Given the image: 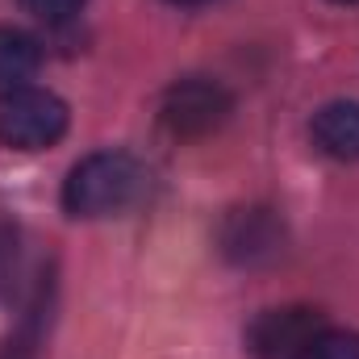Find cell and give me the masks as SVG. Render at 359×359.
<instances>
[{"label":"cell","instance_id":"9","mask_svg":"<svg viewBox=\"0 0 359 359\" xmlns=\"http://www.w3.org/2000/svg\"><path fill=\"white\" fill-rule=\"evenodd\" d=\"M297 359H359V334L326 326V330L313 334V343H309Z\"/></svg>","mask_w":359,"mask_h":359},{"label":"cell","instance_id":"11","mask_svg":"<svg viewBox=\"0 0 359 359\" xmlns=\"http://www.w3.org/2000/svg\"><path fill=\"white\" fill-rule=\"evenodd\" d=\"M172 4H209V0H172Z\"/></svg>","mask_w":359,"mask_h":359},{"label":"cell","instance_id":"5","mask_svg":"<svg viewBox=\"0 0 359 359\" xmlns=\"http://www.w3.org/2000/svg\"><path fill=\"white\" fill-rule=\"evenodd\" d=\"M222 255L230 264L255 268V264H271L284 251V222L271 209H234L222 222Z\"/></svg>","mask_w":359,"mask_h":359},{"label":"cell","instance_id":"12","mask_svg":"<svg viewBox=\"0 0 359 359\" xmlns=\"http://www.w3.org/2000/svg\"><path fill=\"white\" fill-rule=\"evenodd\" d=\"M339 4H359V0H339Z\"/></svg>","mask_w":359,"mask_h":359},{"label":"cell","instance_id":"1","mask_svg":"<svg viewBox=\"0 0 359 359\" xmlns=\"http://www.w3.org/2000/svg\"><path fill=\"white\" fill-rule=\"evenodd\" d=\"M147 192V168L130 151H96L63 180V209L72 217H113L138 205Z\"/></svg>","mask_w":359,"mask_h":359},{"label":"cell","instance_id":"3","mask_svg":"<svg viewBox=\"0 0 359 359\" xmlns=\"http://www.w3.org/2000/svg\"><path fill=\"white\" fill-rule=\"evenodd\" d=\"M234 113V96L222 88L217 80H201L188 76L176 80L159 100V121L172 138H205L217 134Z\"/></svg>","mask_w":359,"mask_h":359},{"label":"cell","instance_id":"4","mask_svg":"<svg viewBox=\"0 0 359 359\" xmlns=\"http://www.w3.org/2000/svg\"><path fill=\"white\" fill-rule=\"evenodd\" d=\"M326 330V318L309 305H284V309H268L251 322L247 330V347L255 359H297L313 334Z\"/></svg>","mask_w":359,"mask_h":359},{"label":"cell","instance_id":"8","mask_svg":"<svg viewBox=\"0 0 359 359\" xmlns=\"http://www.w3.org/2000/svg\"><path fill=\"white\" fill-rule=\"evenodd\" d=\"M46 288H50V284H38V297H34V305H29L21 330L4 343L0 359H38V347H42V313H46Z\"/></svg>","mask_w":359,"mask_h":359},{"label":"cell","instance_id":"2","mask_svg":"<svg viewBox=\"0 0 359 359\" xmlns=\"http://www.w3.org/2000/svg\"><path fill=\"white\" fill-rule=\"evenodd\" d=\"M67 104L46 88H4L0 96V142L13 151H46L67 134Z\"/></svg>","mask_w":359,"mask_h":359},{"label":"cell","instance_id":"7","mask_svg":"<svg viewBox=\"0 0 359 359\" xmlns=\"http://www.w3.org/2000/svg\"><path fill=\"white\" fill-rule=\"evenodd\" d=\"M42 67V46L17 25H0V88H21Z\"/></svg>","mask_w":359,"mask_h":359},{"label":"cell","instance_id":"6","mask_svg":"<svg viewBox=\"0 0 359 359\" xmlns=\"http://www.w3.org/2000/svg\"><path fill=\"white\" fill-rule=\"evenodd\" d=\"M309 134L330 159H359V100H330L313 113Z\"/></svg>","mask_w":359,"mask_h":359},{"label":"cell","instance_id":"10","mask_svg":"<svg viewBox=\"0 0 359 359\" xmlns=\"http://www.w3.org/2000/svg\"><path fill=\"white\" fill-rule=\"evenodd\" d=\"M21 8L34 13L38 21L59 25V21H67V17H76V13L84 8V0H21Z\"/></svg>","mask_w":359,"mask_h":359}]
</instances>
